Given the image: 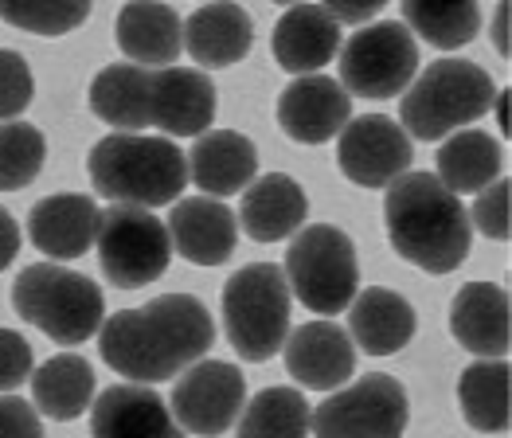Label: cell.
Wrapping results in <instances>:
<instances>
[{
	"label": "cell",
	"instance_id": "20",
	"mask_svg": "<svg viewBox=\"0 0 512 438\" xmlns=\"http://www.w3.org/2000/svg\"><path fill=\"white\" fill-rule=\"evenodd\" d=\"M274 63L290 75H317L341 51V28L325 12V4H294L278 16L270 36Z\"/></svg>",
	"mask_w": 512,
	"mask_h": 438
},
{
	"label": "cell",
	"instance_id": "4",
	"mask_svg": "<svg viewBox=\"0 0 512 438\" xmlns=\"http://www.w3.org/2000/svg\"><path fill=\"white\" fill-rule=\"evenodd\" d=\"M90 184L102 200L126 208L176 204L188 184V161L180 145L153 133H106L86 157Z\"/></svg>",
	"mask_w": 512,
	"mask_h": 438
},
{
	"label": "cell",
	"instance_id": "36",
	"mask_svg": "<svg viewBox=\"0 0 512 438\" xmlns=\"http://www.w3.org/2000/svg\"><path fill=\"white\" fill-rule=\"evenodd\" d=\"M0 438H43L40 411L16 395H0Z\"/></svg>",
	"mask_w": 512,
	"mask_h": 438
},
{
	"label": "cell",
	"instance_id": "11",
	"mask_svg": "<svg viewBox=\"0 0 512 438\" xmlns=\"http://www.w3.org/2000/svg\"><path fill=\"white\" fill-rule=\"evenodd\" d=\"M419 75V44L399 20H376L341 44V87L352 98H399Z\"/></svg>",
	"mask_w": 512,
	"mask_h": 438
},
{
	"label": "cell",
	"instance_id": "25",
	"mask_svg": "<svg viewBox=\"0 0 512 438\" xmlns=\"http://www.w3.org/2000/svg\"><path fill=\"white\" fill-rule=\"evenodd\" d=\"M309 219L305 188L290 173H266L243 192L235 223L255 239V243H278L298 235Z\"/></svg>",
	"mask_w": 512,
	"mask_h": 438
},
{
	"label": "cell",
	"instance_id": "2",
	"mask_svg": "<svg viewBox=\"0 0 512 438\" xmlns=\"http://www.w3.org/2000/svg\"><path fill=\"white\" fill-rule=\"evenodd\" d=\"M219 90L200 67H133L110 63L90 83V110L114 133L161 130L165 137H200L212 130Z\"/></svg>",
	"mask_w": 512,
	"mask_h": 438
},
{
	"label": "cell",
	"instance_id": "15",
	"mask_svg": "<svg viewBox=\"0 0 512 438\" xmlns=\"http://www.w3.org/2000/svg\"><path fill=\"white\" fill-rule=\"evenodd\" d=\"M282 356H286V372L301 388H313V392H337L356 372V345L348 341V333L337 321H325V317L298 325L286 337Z\"/></svg>",
	"mask_w": 512,
	"mask_h": 438
},
{
	"label": "cell",
	"instance_id": "9",
	"mask_svg": "<svg viewBox=\"0 0 512 438\" xmlns=\"http://www.w3.org/2000/svg\"><path fill=\"white\" fill-rule=\"evenodd\" d=\"M94 247H98L102 274L118 290H141L145 282H157L172 263V239L165 219L126 204H110L106 212H98Z\"/></svg>",
	"mask_w": 512,
	"mask_h": 438
},
{
	"label": "cell",
	"instance_id": "13",
	"mask_svg": "<svg viewBox=\"0 0 512 438\" xmlns=\"http://www.w3.org/2000/svg\"><path fill=\"white\" fill-rule=\"evenodd\" d=\"M415 145L403 126L387 114H364L348 122L337 141V165L360 188H387L403 173H411Z\"/></svg>",
	"mask_w": 512,
	"mask_h": 438
},
{
	"label": "cell",
	"instance_id": "1",
	"mask_svg": "<svg viewBox=\"0 0 512 438\" xmlns=\"http://www.w3.org/2000/svg\"><path fill=\"white\" fill-rule=\"evenodd\" d=\"M215 345V321L196 294H161L149 306L102 321L98 352L129 384H161L188 372Z\"/></svg>",
	"mask_w": 512,
	"mask_h": 438
},
{
	"label": "cell",
	"instance_id": "3",
	"mask_svg": "<svg viewBox=\"0 0 512 438\" xmlns=\"http://www.w3.org/2000/svg\"><path fill=\"white\" fill-rule=\"evenodd\" d=\"M384 223L395 255L427 274H450L470 259V212L434 173H403L387 184Z\"/></svg>",
	"mask_w": 512,
	"mask_h": 438
},
{
	"label": "cell",
	"instance_id": "39",
	"mask_svg": "<svg viewBox=\"0 0 512 438\" xmlns=\"http://www.w3.org/2000/svg\"><path fill=\"white\" fill-rule=\"evenodd\" d=\"M509 16H512V4H497V16H493V47H497V55L501 59H509Z\"/></svg>",
	"mask_w": 512,
	"mask_h": 438
},
{
	"label": "cell",
	"instance_id": "12",
	"mask_svg": "<svg viewBox=\"0 0 512 438\" xmlns=\"http://www.w3.org/2000/svg\"><path fill=\"white\" fill-rule=\"evenodd\" d=\"M247 407V376L227 360H196L172 388V419L184 435L215 438L231 431Z\"/></svg>",
	"mask_w": 512,
	"mask_h": 438
},
{
	"label": "cell",
	"instance_id": "19",
	"mask_svg": "<svg viewBox=\"0 0 512 438\" xmlns=\"http://www.w3.org/2000/svg\"><path fill=\"white\" fill-rule=\"evenodd\" d=\"M94 231H98V204L86 192L43 196L28 212V239L51 263L83 259L94 247Z\"/></svg>",
	"mask_w": 512,
	"mask_h": 438
},
{
	"label": "cell",
	"instance_id": "31",
	"mask_svg": "<svg viewBox=\"0 0 512 438\" xmlns=\"http://www.w3.org/2000/svg\"><path fill=\"white\" fill-rule=\"evenodd\" d=\"M47 137L28 122L0 126V192H20L43 173Z\"/></svg>",
	"mask_w": 512,
	"mask_h": 438
},
{
	"label": "cell",
	"instance_id": "22",
	"mask_svg": "<svg viewBox=\"0 0 512 438\" xmlns=\"http://www.w3.org/2000/svg\"><path fill=\"white\" fill-rule=\"evenodd\" d=\"M188 161V180L212 196H235V192H247L255 184L258 173V149L251 137L235 130H208L196 137L192 153H184Z\"/></svg>",
	"mask_w": 512,
	"mask_h": 438
},
{
	"label": "cell",
	"instance_id": "21",
	"mask_svg": "<svg viewBox=\"0 0 512 438\" xmlns=\"http://www.w3.org/2000/svg\"><path fill=\"white\" fill-rule=\"evenodd\" d=\"M114 40L133 67H172L184 51V20L180 12L157 0H129L118 8Z\"/></svg>",
	"mask_w": 512,
	"mask_h": 438
},
{
	"label": "cell",
	"instance_id": "34",
	"mask_svg": "<svg viewBox=\"0 0 512 438\" xmlns=\"http://www.w3.org/2000/svg\"><path fill=\"white\" fill-rule=\"evenodd\" d=\"M509 188H512L509 180H493L489 188L477 192V200H473V208H470V227H477L481 235H489V239H497V243H505L512 235Z\"/></svg>",
	"mask_w": 512,
	"mask_h": 438
},
{
	"label": "cell",
	"instance_id": "27",
	"mask_svg": "<svg viewBox=\"0 0 512 438\" xmlns=\"http://www.w3.org/2000/svg\"><path fill=\"white\" fill-rule=\"evenodd\" d=\"M505 169V149L493 141V133L485 130H458L450 133L438 149V184L446 192H454L458 200L489 188L493 180H501Z\"/></svg>",
	"mask_w": 512,
	"mask_h": 438
},
{
	"label": "cell",
	"instance_id": "37",
	"mask_svg": "<svg viewBox=\"0 0 512 438\" xmlns=\"http://www.w3.org/2000/svg\"><path fill=\"white\" fill-rule=\"evenodd\" d=\"M325 12L337 20V28H344V24L368 28V24H372V16H380V12H384V0H329V4H325Z\"/></svg>",
	"mask_w": 512,
	"mask_h": 438
},
{
	"label": "cell",
	"instance_id": "14",
	"mask_svg": "<svg viewBox=\"0 0 512 438\" xmlns=\"http://www.w3.org/2000/svg\"><path fill=\"white\" fill-rule=\"evenodd\" d=\"M352 122V98L333 75H301L278 98V126L298 145H325Z\"/></svg>",
	"mask_w": 512,
	"mask_h": 438
},
{
	"label": "cell",
	"instance_id": "24",
	"mask_svg": "<svg viewBox=\"0 0 512 438\" xmlns=\"http://www.w3.org/2000/svg\"><path fill=\"white\" fill-rule=\"evenodd\" d=\"M255 47V20L243 12V4H200L184 20V51L200 67H235Z\"/></svg>",
	"mask_w": 512,
	"mask_h": 438
},
{
	"label": "cell",
	"instance_id": "40",
	"mask_svg": "<svg viewBox=\"0 0 512 438\" xmlns=\"http://www.w3.org/2000/svg\"><path fill=\"white\" fill-rule=\"evenodd\" d=\"M493 106H497V126H501V133L509 137V133H512V126H509V90H497Z\"/></svg>",
	"mask_w": 512,
	"mask_h": 438
},
{
	"label": "cell",
	"instance_id": "35",
	"mask_svg": "<svg viewBox=\"0 0 512 438\" xmlns=\"http://www.w3.org/2000/svg\"><path fill=\"white\" fill-rule=\"evenodd\" d=\"M32 372H36L32 345L16 329H0V395L16 392L24 380H32Z\"/></svg>",
	"mask_w": 512,
	"mask_h": 438
},
{
	"label": "cell",
	"instance_id": "10",
	"mask_svg": "<svg viewBox=\"0 0 512 438\" xmlns=\"http://www.w3.org/2000/svg\"><path fill=\"white\" fill-rule=\"evenodd\" d=\"M407 423H411L407 388L387 372L360 376L356 384L337 388L309 411L313 438H403Z\"/></svg>",
	"mask_w": 512,
	"mask_h": 438
},
{
	"label": "cell",
	"instance_id": "23",
	"mask_svg": "<svg viewBox=\"0 0 512 438\" xmlns=\"http://www.w3.org/2000/svg\"><path fill=\"white\" fill-rule=\"evenodd\" d=\"M415 329H419V317H415V306L403 294L384 290V286H368L352 298L344 333L368 356H395L415 341Z\"/></svg>",
	"mask_w": 512,
	"mask_h": 438
},
{
	"label": "cell",
	"instance_id": "32",
	"mask_svg": "<svg viewBox=\"0 0 512 438\" xmlns=\"http://www.w3.org/2000/svg\"><path fill=\"white\" fill-rule=\"evenodd\" d=\"M86 16L90 0H0V20L36 36H67Z\"/></svg>",
	"mask_w": 512,
	"mask_h": 438
},
{
	"label": "cell",
	"instance_id": "18",
	"mask_svg": "<svg viewBox=\"0 0 512 438\" xmlns=\"http://www.w3.org/2000/svg\"><path fill=\"white\" fill-rule=\"evenodd\" d=\"M90 438H184V431L153 388L114 384L90 403Z\"/></svg>",
	"mask_w": 512,
	"mask_h": 438
},
{
	"label": "cell",
	"instance_id": "38",
	"mask_svg": "<svg viewBox=\"0 0 512 438\" xmlns=\"http://www.w3.org/2000/svg\"><path fill=\"white\" fill-rule=\"evenodd\" d=\"M16 251H20V223L0 208V270H8V266H12Z\"/></svg>",
	"mask_w": 512,
	"mask_h": 438
},
{
	"label": "cell",
	"instance_id": "6",
	"mask_svg": "<svg viewBox=\"0 0 512 438\" xmlns=\"http://www.w3.org/2000/svg\"><path fill=\"white\" fill-rule=\"evenodd\" d=\"M12 309L55 345H83L106 321L102 290L86 274H75L59 263L24 266L12 282Z\"/></svg>",
	"mask_w": 512,
	"mask_h": 438
},
{
	"label": "cell",
	"instance_id": "8",
	"mask_svg": "<svg viewBox=\"0 0 512 438\" xmlns=\"http://www.w3.org/2000/svg\"><path fill=\"white\" fill-rule=\"evenodd\" d=\"M282 274L290 294L309 313H325V321L352 306V298L360 294L356 247L333 223H305L286 251Z\"/></svg>",
	"mask_w": 512,
	"mask_h": 438
},
{
	"label": "cell",
	"instance_id": "16",
	"mask_svg": "<svg viewBox=\"0 0 512 438\" xmlns=\"http://www.w3.org/2000/svg\"><path fill=\"white\" fill-rule=\"evenodd\" d=\"M450 333L481 360H505L512 349L509 290L497 282H470L450 302Z\"/></svg>",
	"mask_w": 512,
	"mask_h": 438
},
{
	"label": "cell",
	"instance_id": "17",
	"mask_svg": "<svg viewBox=\"0 0 512 438\" xmlns=\"http://www.w3.org/2000/svg\"><path fill=\"white\" fill-rule=\"evenodd\" d=\"M165 227H169L172 251H180V259H188L192 266H223L239 243L235 212L212 196L176 200Z\"/></svg>",
	"mask_w": 512,
	"mask_h": 438
},
{
	"label": "cell",
	"instance_id": "30",
	"mask_svg": "<svg viewBox=\"0 0 512 438\" xmlns=\"http://www.w3.org/2000/svg\"><path fill=\"white\" fill-rule=\"evenodd\" d=\"M309 435V403L298 388H266L243 415L235 438H305Z\"/></svg>",
	"mask_w": 512,
	"mask_h": 438
},
{
	"label": "cell",
	"instance_id": "33",
	"mask_svg": "<svg viewBox=\"0 0 512 438\" xmlns=\"http://www.w3.org/2000/svg\"><path fill=\"white\" fill-rule=\"evenodd\" d=\"M32 98H36V79L28 59L12 47H0V126L16 122L32 106Z\"/></svg>",
	"mask_w": 512,
	"mask_h": 438
},
{
	"label": "cell",
	"instance_id": "28",
	"mask_svg": "<svg viewBox=\"0 0 512 438\" xmlns=\"http://www.w3.org/2000/svg\"><path fill=\"white\" fill-rule=\"evenodd\" d=\"M509 388L512 372L505 360H473L470 368H462L458 407H462L473 431H481V435H505L509 431Z\"/></svg>",
	"mask_w": 512,
	"mask_h": 438
},
{
	"label": "cell",
	"instance_id": "29",
	"mask_svg": "<svg viewBox=\"0 0 512 438\" xmlns=\"http://www.w3.org/2000/svg\"><path fill=\"white\" fill-rule=\"evenodd\" d=\"M399 16L411 36H423L438 51H458L481 32V8L473 0H403Z\"/></svg>",
	"mask_w": 512,
	"mask_h": 438
},
{
	"label": "cell",
	"instance_id": "5",
	"mask_svg": "<svg viewBox=\"0 0 512 438\" xmlns=\"http://www.w3.org/2000/svg\"><path fill=\"white\" fill-rule=\"evenodd\" d=\"M493 79L470 59H438L403 90L399 126L415 141H442L493 110Z\"/></svg>",
	"mask_w": 512,
	"mask_h": 438
},
{
	"label": "cell",
	"instance_id": "26",
	"mask_svg": "<svg viewBox=\"0 0 512 438\" xmlns=\"http://www.w3.org/2000/svg\"><path fill=\"white\" fill-rule=\"evenodd\" d=\"M94 388H98L94 368L83 356L79 352H59L32 372V407L47 419H55V423H75L79 415H86Z\"/></svg>",
	"mask_w": 512,
	"mask_h": 438
},
{
	"label": "cell",
	"instance_id": "7",
	"mask_svg": "<svg viewBox=\"0 0 512 438\" xmlns=\"http://www.w3.org/2000/svg\"><path fill=\"white\" fill-rule=\"evenodd\" d=\"M223 333L247 364L282 352L290 337V286L282 266L251 263L223 286Z\"/></svg>",
	"mask_w": 512,
	"mask_h": 438
}]
</instances>
